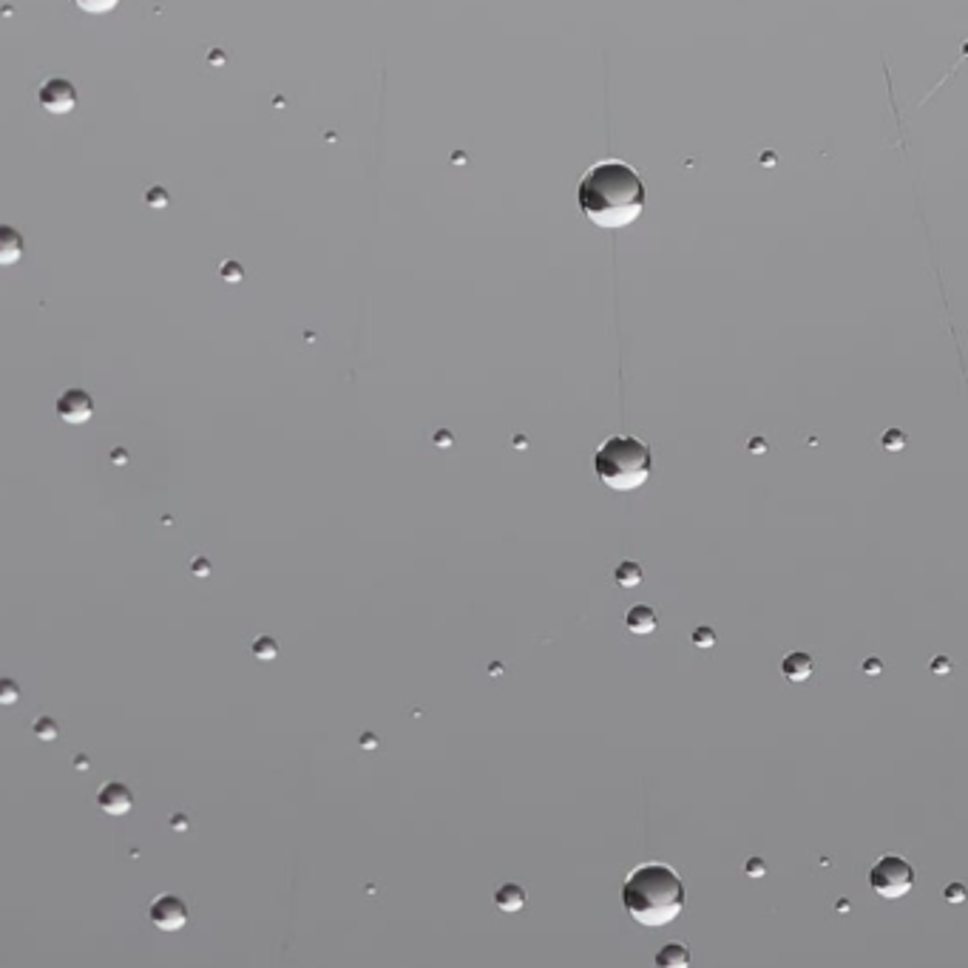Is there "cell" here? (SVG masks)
I'll return each mask as SVG.
<instances>
[{"label": "cell", "mask_w": 968, "mask_h": 968, "mask_svg": "<svg viewBox=\"0 0 968 968\" xmlns=\"http://www.w3.org/2000/svg\"><path fill=\"white\" fill-rule=\"evenodd\" d=\"M580 211L605 230L628 228L645 211V185L634 165L602 159L580 179Z\"/></svg>", "instance_id": "cell-1"}, {"label": "cell", "mask_w": 968, "mask_h": 968, "mask_svg": "<svg viewBox=\"0 0 968 968\" xmlns=\"http://www.w3.org/2000/svg\"><path fill=\"white\" fill-rule=\"evenodd\" d=\"M622 903L636 923L659 929L685 909V883L665 863H642L625 880Z\"/></svg>", "instance_id": "cell-2"}, {"label": "cell", "mask_w": 968, "mask_h": 968, "mask_svg": "<svg viewBox=\"0 0 968 968\" xmlns=\"http://www.w3.org/2000/svg\"><path fill=\"white\" fill-rule=\"evenodd\" d=\"M594 469H597V477L608 489L631 492V489H639V486L648 483V477L653 472V455L639 438L616 435V438L605 440L597 449Z\"/></svg>", "instance_id": "cell-3"}, {"label": "cell", "mask_w": 968, "mask_h": 968, "mask_svg": "<svg viewBox=\"0 0 968 968\" xmlns=\"http://www.w3.org/2000/svg\"><path fill=\"white\" fill-rule=\"evenodd\" d=\"M869 886L878 892L880 898H903L915 886V869L900 855H883L869 872Z\"/></svg>", "instance_id": "cell-4"}, {"label": "cell", "mask_w": 968, "mask_h": 968, "mask_svg": "<svg viewBox=\"0 0 968 968\" xmlns=\"http://www.w3.org/2000/svg\"><path fill=\"white\" fill-rule=\"evenodd\" d=\"M37 103L49 114H69L77 106V88L66 77H49L37 91Z\"/></svg>", "instance_id": "cell-5"}, {"label": "cell", "mask_w": 968, "mask_h": 968, "mask_svg": "<svg viewBox=\"0 0 968 968\" xmlns=\"http://www.w3.org/2000/svg\"><path fill=\"white\" fill-rule=\"evenodd\" d=\"M54 409H57V415H60V421L63 423L80 426V423L91 421V415H94V398L88 395L86 389L71 387L57 398V406H54Z\"/></svg>", "instance_id": "cell-6"}, {"label": "cell", "mask_w": 968, "mask_h": 968, "mask_svg": "<svg viewBox=\"0 0 968 968\" xmlns=\"http://www.w3.org/2000/svg\"><path fill=\"white\" fill-rule=\"evenodd\" d=\"M151 923L159 932H179L188 923V906L176 895H162L151 903Z\"/></svg>", "instance_id": "cell-7"}, {"label": "cell", "mask_w": 968, "mask_h": 968, "mask_svg": "<svg viewBox=\"0 0 968 968\" xmlns=\"http://www.w3.org/2000/svg\"><path fill=\"white\" fill-rule=\"evenodd\" d=\"M97 804H100V810L106 812V815H111V818H123V815H128L131 807H134V795H131V790H128L125 784H120V781H106V784L100 787V792H97Z\"/></svg>", "instance_id": "cell-8"}, {"label": "cell", "mask_w": 968, "mask_h": 968, "mask_svg": "<svg viewBox=\"0 0 968 968\" xmlns=\"http://www.w3.org/2000/svg\"><path fill=\"white\" fill-rule=\"evenodd\" d=\"M23 250H26V242H23L20 230L12 225H0V267L18 264L23 259Z\"/></svg>", "instance_id": "cell-9"}, {"label": "cell", "mask_w": 968, "mask_h": 968, "mask_svg": "<svg viewBox=\"0 0 968 968\" xmlns=\"http://www.w3.org/2000/svg\"><path fill=\"white\" fill-rule=\"evenodd\" d=\"M625 625H628V631H631V634L651 636L653 631H656V625H659V616H656V611H653L651 605H634V608H628V614H625Z\"/></svg>", "instance_id": "cell-10"}, {"label": "cell", "mask_w": 968, "mask_h": 968, "mask_svg": "<svg viewBox=\"0 0 968 968\" xmlns=\"http://www.w3.org/2000/svg\"><path fill=\"white\" fill-rule=\"evenodd\" d=\"M812 670H815V662H812L810 653H804V651L787 653V656H784V662H781V673H784L790 682H804V679H810Z\"/></svg>", "instance_id": "cell-11"}, {"label": "cell", "mask_w": 968, "mask_h": 968, "mask_svg": "<svg viewBox=\"0 0 968 968\" xmlns=\"http://www.w3.org/2000/svg\"><path fill=\"white\" fill-rule=\"evenodd\" d=\"M494 903H497V909H500V912L514 915V912H520V909L526 906V889H523V886H517V883H503V886L497 889V895H494Z\"/></svg>", "instance_id": "cell-12"}, {"label": "cell", "mask_w": 968, "mask_h": 968, "mask_svg": "<svg viewBox=\"0 0 968 968\" xmlns=\"http://www.w3.org/2000/svg\"><path fill=\"white\" fill-rule=\"evenodd\" d=\"M656 966L662 968H687L690 966V949L682 943H668L656 954Z\"/></svg>", "instance_id": "cell-13"}, {"label": "cell", "mask_w": 968, "mask_h": 968, "mask_svg": "<svg viewBox=\"0 0 968 968\" xmlns=\"http://www.w3.org/2000/svg\"><path fill=\"white\" fill-rule=\"evenodd\" d=\"M639 582H642V568H639L636 563L628 560V563H622L619 568H616V585H619V588H628V591H631V588H636Z\"/></svg>", "instance_id": "cell-14"}, {"label": "cell", "mask_w": 968, "mask_h": 968, "mask_svg": "<svg viewBox=\"0 0 968 968\" xmlns=\"http://www.w3.org/2000/svg\"><path fill=\"white\" fill-rule=\"evenodd\" d=\"M86 15H108L120 6V0H71Z\"/></svg>", "instance_id": "cell-15"}, {"label": "cell", "mask_w": 968, "mask_h": 968, "mask_svg": "<svg viewBox=\"0 0 968 968\" xmlns=\"http://www.w3.org/2000/svg\"><path fill=\"white\" fill-rule=\"evenodd\" d=\"M20 699V687L12 679H0V704L9 707Z\"/></svg>", "instance_id": "cell-16"}, {"label": "cell", "mask_w": 968, "mask_h": 968, "mask_svg": "<svg viewBox=\"0 0 968 968\" xmlns=\"http://www.w3.org/2000/svg\"><path fill=\"white\" fill-rule=\"evenodd\" d=\"M693 645H699V648H713V645H716V631H713L710 625L696 628V631H693Z\"/></svg>", "instance_id": "cell-17"}, {"label": "cell", "mask_w": 968, "mask_h": 968, "mask_svg": "<svg viewBox=\"0 0 968 968\" xmlns=\"http://www.w3.org/2000/svg\"><path fill=\"white\" fill-rule=\"evenodd\" d=\"M276 651H279V648H276V642H273V639H259V642L253 645V653H256L262 662H270V659L276 656Z\"/></svg>", "instance_id": "cell-18"}, {"label": "cell", "mask_w": 968, "mask_h": 968, "mask_svg": "<svg viewBox=\"0 0 968 968\" xmlns=\"http://www.w3.org/2000/svg\"><path fill=\"white\" fill-rule=\"evenodd\" d=\"M744 872L750 878H761V875H767V863H764V858H750V861L744 863Z\"/></svg>", "instance_id": "cell-19"}, {"label": "cell", "mask_w": 968, "mask_h": 968, "mask_svg": "<svg viewBox=\"0 0 968 968\" xmlns=\"http://www.w3.org/2000/svg\"><path fill=\"white\" fill-rule=\"evenodd\" d=\"M35 733L40 736V739H46V736H49V739H54V736H57V724H54L52 719H37Z\"/></svg>", "instance_id": "cell-20"}, {"label": "cell", "mask_w": 968, "mask_h": 968, "mask_svg": "<svg viewBox=\"0 0 968 968\" xmlns=\"http://www.w3.org/2000/svg\"><path fill=\"white\" fill-rule=\"evenodd\" d=\"M943 898L949 900V903H963V900H966V889H963V883H951V886H946Z\"/></svg>", "instance_id": "cell-21"}, {"label": "cell", "mask_w": 968, "mask_h": 968, "mask_svg": "<svg viewBox=\"0 0 968 968\" xmlns=\"http://www.w3.org/2000/svg\"><path fill=\"white\" fill-rule=\"evenodd\" d=\"M932 670H934V673H949V670H951V662H949V659H946V656H934Z\"/></svg>", "instance_id": "cell-22"}, {"label": "cell", "mask_w": 968, "mask_h": 968, "mask_svg": "<svg viewBox=\"0 0 968 968\" xmlns=\"http://www.w3.org/2000/svg\"><path fill=\"white\" fill-rule=\"evenodd\" d=\"M880 668H883V665H880L878 659H869V662H866V668H863V670H866V673H880Z\"/></svg>", "instance_id": "cell-23"}]
</instances>
